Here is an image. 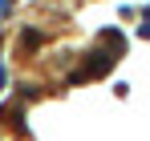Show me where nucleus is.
Here are the masks:
<instances>
[{
  "instance_id": "nucleus-1",
  "label": "nucleus",
  "mask_w": 150,
  "mask_h": 141,
  "mask_svg": "<svg viewBox=\"0 0 150 141\" xmlns=\"http://www.w3.org/2000/svg\"><path fill=\"white\" fill-rule=\"evenodd\" d=\"M114 61H118V57H114L110 48H101V52H89V57L77 65V73H69V85H81V81H101L105 73L114 69Z\"/></svg>"
},
{
  "instance_id": "nucleus-2",
  "label": "nucleus",
  "mask_w": 150,
  "mask_h": 141,
  "mask_svg": "<svg viewBox=\"0 0 150 141\" xmlns=\"http://www.w3.org/2000/svg\"><path fill=\"white\" fill-rule=\"evenodd\" d=\"M101 40H105V48H110L114 57H122V52H126V36L118 32V28H101Z\"/></svg>"
},
{
  "instance_id": "nucleus-3",
  "label": "nucleus",
  "mask_w": 150,
  "mask_h": 141,
  "mask_svg": "<svg viewBox=\"0 0 150 141\" xmlns=\"http://www.w3.org/2000/svg\"><path fill=\"white\" fill-rule=\"evenodd\" d=\"M21 45H25V52H37V48L45 45V32L41 28H25L21 32Z\"/></svg>"
}]
</instances>
